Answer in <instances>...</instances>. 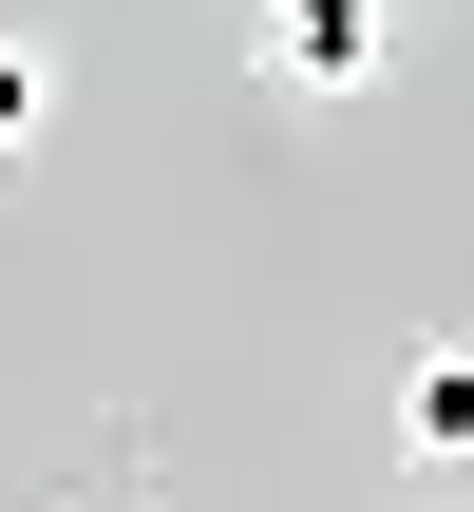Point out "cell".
<instances>
[{"label": "cell", "mask_w": 474, "mask_h": 512, "mask_svg": "<svg viewBox=\"0 0 474 512\" xmlns=\"http://www.w3.org/2000/svg\"><path fill=\"white\" fill-rule=\"evenodd\" d=\"M247 38H266L285 95H361V76L399 57V0H247Z\"/></svg>", "instance_id": "1"}, {"label": "cell", "mask_w": 474, "mask_h": 512, "mask_svg": "<svg viewBox=\"0 0 474 512\" xmlns=\"http://www.w3.org/2000/svg\"><path fill=\"white\" fill-rule=\"evenodd\" d=\"M38 114H57V76H38V57H19V38H0V152H19V133H38Z\"/></svg>", "instance_id": "3"}, {"label": "cell", "mask_w": 474, "mask_h": 512, "mask_svg": "<svg viewBox=\"0 0 474 512\" xmlns=\"http://www.w3.org/2000/svg\"><path fill=\"white\" fill-rule=\"evenodd\" d=\"M399 456H437V475L474 456V342H418L399 361Z\"/></svg>", "instance_id": "2"}]
</instances>
